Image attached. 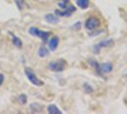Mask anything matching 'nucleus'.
Returning a JSON list of instances; mask_svg holds the SVG:
<instances>
[{
  "instance_id": "obj_1",
  "label": "nucleus",
  "mask_w": 127,
  "mask_h": 114,
  "mask_svg": "<svg viewBox=\"0 0 127 114\" xmlns=\"http://www.w3.org/2000/svg\"><path fill=\"white\" fill-rule=\"evenodd\" d=\"M29 33H30V34H32V36L41 38L44 43H48V37H49L50 34H51V33H49V32H44V31L39 30V29L36 27H32L29 30Z\"/></svg>"
},
{
  "instance_id": "obj_2",
  "label": "nucleus",
  "mask_w": 127,
  "mask_h": 114,
  "mask_svg": "<svg viewBox=\"0 0 127 114\" xmlns=\"http://www.w3.org/2000/svg\"><path fill=\"white\" fill-rule=\"evenodd\" d=\"M66 61L64 59H59L52 61L48 64V69L54 72H61L65 70L66 68Z\"/></svg>"
},
{
  "instance_id": "obj_3",
  "label": "nucleus",
  "mask_w": 127,
  "mask_h": 114,
  "mask_svg": "<svg viewBox=\"0 0 127 114\" xmlns=\"http://www.w3.org/2000/svg\"><path fill=\"white\" fill-rule=\"evenodd\" d=\"M25 73H26V76L28 77L29 81L31 82L32 85H34L36 87H41V86L44 85V82L41 81L37 76H36V74L34 73V71H33L32 69H31V68H26L25 69Z\"/></svg>"
},
{
  "instance_id": "obj_4",
  "label": "nucleus",
  "mask_w": 127,
  "mask_h": 114,
  "mask_svg": "<svg viewBox=\"0 0 127 114\" xmlns=\"http://www.w3.org/2000/svg\"><path fill=\"white\" fill-rule=\"evenodd\" d=\"M101 26V20L96 16L88 17L85 22V27L88 31H94Z\"/></svg>"
},
{
  "instance_id": "obj_5",
  "label": "nucleus",
  "mask_w": 127,
  "mask_h": 114,
  "mask_svg": "<svg viewBox=\"0 0 127 114\" xmlns=\"http://www.w3.org/2000/svg\"><path fill=\"white\" fill-rule=\"evenodd\" d=\"M114 67L112 63H103V64H98L96 67V71H98L100 74H105V73H110L113 71Z\"/></svg>"
},
{
  "instance_id": "obj_6",
  "label": "nucleus",
  "mask_w": 127,
  "mask_h": 114,
  "mask_svg": "<svg viewBox=\"0 0 127 114\" xmlns=\"http://www.w3.org/2000/svg\"><path fill=\"white\" fill-rule=\"evenodd\" d=\"M74 11H76L75 6L69 4L65 9H64V11H55V14L58 16H71Z\"/></svg>"
},
{
  "instance_id": "obj_7",
  "label": "nucleus",
  "mask_w": 127,
  "mask_h": 114,
  "mask_svg": "<svg viewBox=\"0 0 127 114\" xmlns=\"http://www.w3.org/2000/svg\"><path fill=\"white\" fill-rule=\"evenodd\" d=\"M114 44V41L112 39H107V40H103V41H101L99 44H97L94 46L93 48V50L95 53H99L101 51V49L102 48H107V47H110Z\"/></svg>"
},
{
  "instance_id": "obj_8",
  "label": "nucleus",
  "mask_w": 127,
  "mask_h": 114,
  "mask_svg": "<svg viewBox=\"0 0 127 114\" xmlns=\"http://www.w3.org/2000/svg\"><path fill=\"white\" fill-rule=\"evenodd\" d=\"M59 42H60V39H59L58 36H53L51 39H50V41L48 42V47H49V49L50 50H56L57 48H58L59 46Z\"/></svg>"
},
{
  "instance_id": "obj_9",
  "label": "nucleus",
  "mask_w": 127,
  "mask_h": 114,
  "mask_svg": "<svg viewBox=\"0 0 127 114\" xmlns=\"http://www.w3.org/2000/svg\"><path fill=\"white\" fill-rule=\"evenodd\" d=\"M45 18H46L47 22H48L49 24H53V25L57 24V23H59V21H60L58 17L55 16L54 14H51V13H48V14H47V15L45 16Z\"/></svg>"
},
{
  "instance_id": "obj_10",
  "label": "nucleus",
  "mask_w": 127,
  "mask_h": 114,
  "mask_svg": "<svg viewBox=\"0 0 127 114\" xmlns=\"http://www.w3.org/2000/svg\"><path fill=\"white\" fill-rule=\"evenodd\" d=\"M77 5L79 8L85 10L87 9L90 5V0H77Z\"/></svg>"
},
{
  "instance_id": "obj_11",
  "label": "nucleus",
  "mask_w": 127,
  "mask_h": 114,
  "mask_svg": "<svg viewBox=\"0 0 127 114\" xmlns=\"http://www.w3.org/2000/svg\"><path fill=\"white\" fill-rule=\"evenodd\" d=\"M48 112L49 114H62V111H61L55 105H49V106H48Z\"/></svg>"
},
{
  "instance_id": "obj_12",
  "label": "nucleus",
  "mask_w": 127,
  "mask_h": 114,
  "mask_svg": "<svg viewBox=\"0 0 127 114\" xmlns=\"http://www.w3.org/2000/svg\"><path fill=\"white\" fill-rule=\"evenodd\" d=\"M11 37H12V44L15 46L16 48H18V49L22 48L23 43H22L21 39L19 37H17V36H15L14 34H11Z\"/></svg>"
},
{
  "instance_id": "obj_13",
  "label": "nucleus",
  "mask_w": 127,
  "mask_h": 114,
  "mask_svg": "<svg viewBox=\"0 0 127 114\" xmlns=\"http://www.w3.org/2000/svg\"><path fill=\"white\" fill-rule=\"evenodd\" d=\"M49 54V51L46 47H40V49L38 50V55L41 57V58H45Z\"/></svg>"
},
{
  "instance_id": "obj_14",
  "label": "nucleus",
  "mask_w": 127,
  "mask_h": 114,
  "mask_svg": "<svg viewBox=\"0 0 127 114\" xmlns=\"http://www.w3.org/2000/svg\"><path fill=\"white\" fill-rule=\"evenodd\" d=\"M31 109H32V112L34 113H40L42 112V107L40 105H38L37 103H33L31 105Z\"/></svg>"
},
{
  "instance_id": "obj_15",
  "label": "nucleus",
  "mask_w": 127,
  "mask_h": 114,
  "mask_svg": "<svg viewBox=\"0 0 127 114\" xmlns=\"http://www.w3.org/2000/svg\"><path fill=\"white\" fill-rule=\"evenodd\" d=\"M14 2H15L16 7L18 8L19 11H22L24 9V7H25V4H26L25 0H14Z\"/></svg>"
},
{
  "instance_id": "obj_16",
  "label": "nucleus",
  "mask_w": 127,
  "mask_h": 114,
  "mask_svg": "<svg viewBox=\"0 0 127 114\" xmlns=\"http://www.w3.org/2000/svg\"><path fill=\"white\" fill-rule=\"evenodd\" d=\"M18 101L21 105H26L28 102V97H27L26 94H20L18 97Z\"/></svg>"
},
{
  "instance_id": "obj_17",
  "label": "nucleus",
  "mask_w": 127,
  "mask_h": 114,
  "mask_svg": "<svg viewBox=\"0 0 127 114\" xmlns=\"http://www.w3.org/2000/svg\"><path fill=\"white\" fill-rule=\"evenodd\" d=\"M69 5V0H61L58 2V6L61 9H65Z\"/></svg>"
},
{
  "instance_id": "obj_18",
  "label": "nucleus",
  "mask_w": 127,
  "mask_h": 114,
  "mask_svg": "<svg viewBox=\"0 0 127 114\" xmlns=\"http://www.w3.org/2000/svg\"><path fill=\"white\" fill-rule=\"evenodd\" d=\"M5 81V77L2 73H0V86H2V84Z\"/></svg>"
}]
</instances>
